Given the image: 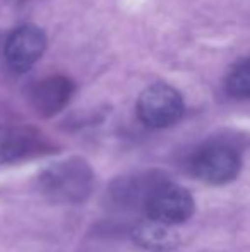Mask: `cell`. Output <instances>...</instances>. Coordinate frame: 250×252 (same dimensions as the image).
<instances>
[{
    "mask_svg": "<svg viewBox=\"0 0 250 252\" xmlns=\"http://www.w3.org/2000/svg\"><path fill=\"white\" fill-rule=\"evenodd\" d=\"M47 48V36L43 30L34 24H24L14 30L5 41V60L10 70L24 74L41 59Z\"/></svg>",
    "mask_w": 250,
    "mask_h": 252,
    "instance_id": "5",
    "label": "cell"
},
{
    "mask_svg": "<svg viewBox=\"0 0 250 252\" xmlns=\"http://www.w3.org/2000/svg\"><path fill=\"white\" fill-rule=\"evenodd\" d=\"M226 91L235 98H250V59L238 62L226 77Z\"/></svg>",
    "mask_w": 250,
    "mask_h": 252,
    "instance_id": "9",
    "label": "cell"
},
{
    "mask_svg": "<svg viewBox=\"0 0 250 252\" xmlns=\"http://www.w3.org/2000/svg\"><path fill=\"white\" fill-rule=\"evenodd\" d=\"M173 225L158 221V220H146L140 221L134 230V240L140 247L153 252H165L177 246V233L171 228Z\"/></svg>",
    "mask_w": 250,
    "mask_h": 252,
    "instance_id": "8",
    "label": "cell"
},
{
    "mask_svg": "<svg viewBox=\"0 0 250 252\" xmlns=\"http://www.w3.org/2000/svg\"><path fill=\"white\" fill-rule=\"evenodd\" d=\"M93 187V170L84 159L70 158L50 165L40 177L45 196L60 202L86 199Z\"/></svg>",
    "mask_w": 250,
    "mask_h": 252,
    "instance_id": "1",
    "label": "cell"
},
{
    "mask_svg": "<svg viewBox=\"0 0 250 252\" xmlns=\"http://www.w3.org/2000/svg\"><path fill=\"white\" fill-rule=\"evenodd\" d=\"M184 98L175 88L165 83L147 86L137 100L140 122L153 129H165L177 124L184 115Z\"/></svg>",
    "mask_w": 250,
    "mask_h": 252,
    "instance_id": "2",
    "label": "cell"
},
{
    "mask_svg": "<svg viewBox=\"0 0 250 252\" xmlns=\"http://www.w3.org/2000/svg\"><path fill=\"white\" fill-rule=\"evenodd\" d=\"M72 94L74 83L69 77L50 76L31 88L29 101L41 117H54L69 105Z\"/></svg>",
    "mask_w": 250,
    "mask_h": 252,
    "instance_id": "6",
    "label": "cell"
},
{
    "mask_svg": "<svg viewBox=\"0 0 250 252\" xmlns=\"http://www.w3.org/2000/svg\"><path fill=\"white\" fill-rule=\"evenodd\" d=\"M190 172L206 184H228L240 172V156L226 144H207L192 155Z\"/></svg>",
    "mask_w": 250,
    "mask_h": 252,
    "instance_id": "3",
    "label": "cell"
},
{
    "mask_svg": "<svg viewBox=\"0 0 250 252\" xmlns=\"http://www.w3.org/2000/svg\"><path fill=\"white\" fill-rule=\"evenodd\" d=\"M147 216L168 225L184 223L194 213V197L187 189L175 184H158L146 197Z\"/></svg>",
    "mask_w": 250,
    "mask_h": 252,
    "instance_id": "4",
    "label": "cell"
},
{
    "mask_svg": "<svg viewBox=\"0 0 250 252\" xmlns=\"http://www.w3.org/2000/svg\"><path fill=\"white\" fill-rule=\"evenodd\" d=\"M41 148V136L31 127H0V165L26 158Z\"/></svg>",
    "mask_w": 250,
    "mask_h": 252,
    "instance_id": "7",
    "label": "cell"
}]
</instances>
